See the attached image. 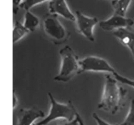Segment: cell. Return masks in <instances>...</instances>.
I'll return each instance as SVG.
<instances>
[{"label":"cell","mask_w":134,"mask_h":125,"mask_svg":"<svg viewBox=\"0 0 134 125\" xmlns=\"http://www.w3.org/2000/svg\"><path fill=\"white\" fill-rule=\"evenodd\" d=\"M104 77L103 91L97 108L114 115L124 105L127 92L119 86L115 78L110 75H105Z\"/></svg>","instance_id":"1"},{"label":"cell","mask_w":134,"mask_h":125,"mask_svg":"<svg viewBox=\"0 0 134 125\" xmlns=\"http://www.w3.org/2000/svg\"><path fill=\"white\" fill-rule=\"evenodd\" d=\"M61 59L60 68L54 80L62 83L70 81L77 74H80L79 58L73 49L69 46H65L59 51Z\"/></svg>","instance_id":"2"},{"label":"cell","mask_w":134,"mask_h":125,"mask_svg":"<svg viewBox=\"0 0 134 125\" xmlns=\"http://www.w3.org/2000/svg\"><path fill=\"white\" fill-rule=\"evenodd\" d=\"M50 102V108L48 114L40 122L34 125H46L52 121L62 119L65 121H72L75 118L77 111L72 102L61 103L56 100L51 93H48Z\"/></svg>","instance_id":"3"},{"label":"cell","mask_w":134,"mask_h":125,"mask_svg":"<svg viewBox=\"0 0 134 125\" xmlns=\"http://www.w3.org/2000/svg\"><path fill=\"white\" fill-rule=\"evenodd\" d=\"M43 30L46 35L56 45L67 41L70 37L69 33L59 21L57 16L49 14L43 21Z\"/></svg>","instance_id":"4"},{"label":"cell","mask_w":134,"mask_h":125,"mask_svg":"<svg viewBox=\"0 0 134 125\" xmlns=\"http://www.w3.org/2000/svg\"><path fill=\"white\" fill-rule=\"evenodd\" d=\"M80 73L82 72H96L110 73L113 75L116 73L115 69L104 58L90 56L79 60Z\"/></svg>","instance_id":"5"},{"label":"cell","mask_w":134,"mask_h":125,"mask_svg":"<svg viewBox=\"0 0 134 125\" xmlns=\"http://www.w3.org/2000/svg\"><path fill=\"white\" fill-rule=\"evenodd\" d=\"M75 17L78 32L90 42H94V29L98 23V19L88 17L79 11L75 12Z\"/></svg>","instance_id":"6"},{"label":"cell","mask_w":134,"mask_h":125,"mask_svg":"<svg viewBox=\"0 0 134 125\" xmlns=\"http://www.w3.org/2000/svg\"><path fill=\"white\" fill-rule=\"evenodd\" d=\"M134 25V20L114 14L110 18L99 23V27L104 31H115L122 28H128Z\"/></svg>","instance_id":"7"},{"label":"cell","mask_w":134,"mask_h":125,"mask_svg":"<svg viewBox=\"0 0 134 125\" xmlns=\"http://www.w3.org/2000/svg\"><path fill=\"white\" fill-rule=\"evenodd\" d=\"M49 14L61 16L71 22H75L76 17L71 11L66 1H49L48 3Z\"/></svg>","instance_id":"8"},{"label":"cell","mask_w":134,"mask_h":125,"mask_svg":"<svg viewBox=\"0 0 134 125\" xmlns=\"http://www.w3.org/2000/svg\"><path fill=\"white\" fill-rule=\"evenodd\" d=\"M45 117L44 112L37 108L21 109L17 116V125H34L37 120Z\"/></svg>","instance_id":"9"},{"label":"cell","mask_w":134,"mask_h":125,"mask_svg":"<svg viewBox=\"0 0 134 125\" xmlns=\"http://www.w3.org/2000/svg\"><path fill=\"white\" fill-rule=\"evenodd\" d=\"M128 28H122L113 32V35L122 45L130 51L134 60V30Z\"/></svg>","instance_id":"10"},{"label":"cell","mask_w":134,"mask_h":125,"mask_svg":"<svg viewBox=\"0 0 134 125\" xmlns=\"http://www.w3.org/2000/svg\"><path fill=\"white\" fill-rule=\"evenodd\" d=\"M40 23L39 18L30 11L25 12L23 24L29 32H34L39 27Z\"/></svg>","instance_id":"11"},{"label":"cell","mask_w":134,"mask_h":125,"mask_svg":"<svg viewBox=\"0 0 134 125\" xmlns=\"http://www.w3.org/2000/svg\"><path fill=\"white\" fill-rule=\"evenodd\" d=\"M131 3L132 1L129 0L111 1V4L114 10V14L125 17Z\"/></svg>","instance_id":"12"},{"label":"cell","mask_w":134,"mask_h":125,"mask_svg":"<svg viewBox=\"0 0 134 125\" xmlns=\"http://www.w3.org/2000/svg\"><path fill=\"white\" fill-rule=\"evenodd\" d=\"M29 33V31L25 27L23 24L19 21H16L14 24L13 29V44L22 40Z\"/></svg>","instance_id":"13"},{"label":"cell","mask_w":134,"mask_h":125,"mask_svg":"<svg viewBox=\"0 0 134 125\" xmlns=\"http://www.w3.org/2000/svg\"><path fill=\"white\" fill-rule=\"evenodd\" d=\"M49 1L45 0H25L22 1L20 8L23 9L26 12L30 11L31 9L35 6L45 3Z\"/></svg>","instance_id":"14"},{"label":"cell","mask_w":134,"mask_h":125,"mask_svg":"<svg viewBox=\"0 0 134 125\" xmlns=\"http://www.w3.org/2000/svg\"><path fill=\"white\" fill-rule=\"evenodd\" d=\"M120 125H134V99L131 101L128 114L124 122Z\"/></svg>","instance_id":"15"},{"label":"cell","mask_w":134,"mask_h":125,"mask_svg":"<svg viewBox=\"0 0 134 125\" xmlns=\"http://www.w3.org/2000/svg\"><path fill=\"white\" fill-rule=\"evenodd\" d=\"M113 76L118 82H120L121 83L127 85L129 86H130L134 89V80L128 79L127 78L119 74L118 73L116 72Z\"/></svg>","instance_id":"16"},{"label":"cell","mask_w":134,"mask_h":125,"mask_svg":"<svg viewBox=\"0 0 134 125\" xmlns=\"http://www.w3.org/2000/svg\"><path fill=\"white\" fill-rule=\"evenodd\" d=\"M92 117L93 118V119L96 121L98 125H113L110 124L108 122H106L102 118H101L98 114L96 113H93L92 114Z\"/></svg>","instance_id":"17"},{"label":"cell","mask_w":134,"mask_h":125,"mask_svg":"<svg viewBox=\"0 0 134 125\" xmlns=\"http://www.w3.org/2000/svg\"><path fill=\"white\" fill-rule=\"evenodd\" d=\"M22 1L20 0H13V13L14 14H17L20 8V5Z\"/></svg>","instance_id":"18"},{"label":"cell","mask_w":134,"mask_h":125,"mask_svg":"<svg viewBox=\"0 0 134 125\" xmlns=\"http://www.w3.org/2000/svg\"><path fill=\"white\" fill-rule=\"evenodd\" d=\"M18 103V99L17 96L16 95L15 90H13V109L15 110V109L17 107Z\"/></svg>","instance_id":"19"},{"label":"cell","mask_w":134,"mask_h":125,"mask_svg":"<svg viewBox=\"0 0 134 125\" xmlns=\"http://www.w3.org/2000/svg\"><path fill=\"white\" fill-rule=\"evenodd\" d=\"M57 125H79V124L75 117V118L72 121H66L64 123H60Z\"/></svg>","instance_id":"20"},{"label":"cell","mask_w":134,"mask_h":125,"mask_svg":"<svg viewBox=\"0 0 134 125\" xmlns=\"http://www.w3.org/2000/svg\"><path fill=\"white\" fill-rule=\"evenodd\" d=\"M76 119L77 120L79 125H85L82 117H81V116L80 115L78 112H77L76 114Z\"/></svg>","instance_id":"21"}]
</instances>
